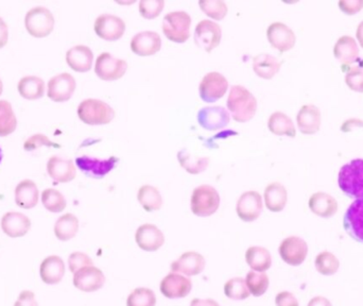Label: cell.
Instances as JSON below:
<instances>
[{
  "mask_svg": "<svg viewBox=\"0 0 363 306\" xmlns=\"http://www.w3.org/2000/svg\"><path fill=\"white\" fill-rule=\"evenodd\" d=\"M1 229L11 239H18L30 231L31 221L22 213L9 212L4 215L1 219Z\"/></svg>",
  "mask_w": 363,
  "mask_h": 306,
  "instance_id": "603a6c76",
  "label": "cell"
},
{
  "mask_svg": "<svg viewBox=\"0 0 363 306\" xmlns=\"http://www.w3.org/2000/svg\"><path fill=\"white\" fill-rule=\"evenodd\" d=\"M190 306H220V304L213 299H194Z\"/></svg>",
  "mask_w": 363,
  "mask_h": 306,
  "instance_id": "9f6ffc18",
  "label": "cell"
},
{
  "mask_svg": "<svg viewBox=\"0 0 363 306\" xmlns=\"http://www.w3.org/2000/svg\"><path fill=\"white\" fill-rule=\"evenodd\" d=\"M178 160L180 166L190 175H199L203 173L209 165V158L194 156L187 149L178 151Z\"/></svg>",
  "mask_w": 363,
  "mask_h": 306,
  "instance_id": "d590c367",
  "label": "cell"
},
{
  "mask_svg": "<svg viewBox=\"0 0 363 306\" xmlns=\"http://www.w3.org/2000/svg\"><path fill=\"white\" fill-rule=\"evenodd\" d=\"M76 86L74 76L68 72H63L49 80L47 96L55 102H65L72 98Z\"/></svg>",
  "mask_w": 363,
  "mask_h": 306,
  "instance_id": "9a60e30c",
  "label": "cell"
},
{
  "mask_svg": "<svg viewBox=\"0 0 363 306\" xmlns=\"http://www.w3.org/2000/svg\"><path fill=\"white\" fill-rule=\"evenodd\" d=\"M94 29L96 34L103 40L114 42L121 39L124 34L126 24L118 16L103 14L95 20Z\"/></svg>",
  "mask_w": 363,
  "mask_h": 306,
  "instance_id": "7c38bea8",
  "label": "cell"
},
{
  "mask_svg": "<svg viewBox=\"0 0 363 306\" xmlns=\"http://www.w3.org/2000/svg\"><path fill=\"white\" fill-rule=\"evenodd\" d=\"M308 206L313 214L322 218L335 216L339 208L337 200L333 196L323 192L313 194L309 199Z\"/></svg>",
  "mask_w": 363,
  "mask_h": 306,
  "instance_id": "83f0119b",
  "label": "cell"
},
{
  "mask_svg": "<svg viewBox=\"0 0 363 306\" xmlns=\"http://www.w3.org/2000/svg\"><path fill=\"white\" fill-rule=\"evenodd\" d=\"M357 40H358L359 44L363 48V22L359 24L358 28H357L356 32Z\"/></svg>",
  "mask_w": 363,
  "mask_h": 306,
  "instance_id": "680465c9",
  "label": "cell"
},
{
  "mask_svg": "<svg viewBox=\"0 0 363 306\" xmlns=\"http://www.w3.org/2000/svg\"><path fill=\"white\" fill-rule=\"evenodd\" d=\"M93 264L94 262H93L92 258L83 252H74L68 258V266H70V272L74 274L84 267L93 266Z\"/></svg>",
  "mask_w": 363,
  "mask_h": 306,
  "instance_id": "c3c4849f",
  "label": "cell"
},
{
  "mask_svg": "<svg viewBox=\"0 0 363 306\" xmlns=\"http://www.w3.org/2000/svg\"><path fill=\"white\" fill-rule=\"evenodd\" d=\"M157 297L154 291L146 287L135 288L126 299V306H155Z\"/></svg>",
  "mask_w": 363,
  "mask_h": 306,
  "instance_id": "7bdbcfd3",
  "label": "cell"
},
{
  "mask_svg": "<svg viewBox=\"0 0 363 306\" xmlns=\"http://www.w3.org/2000/svg\"><path fill=\"white\" fill-rule=\"evenodd\" d=\"M192 213L199 217H209L217 212L220 206V196L211 185L194 188L190 201Z\"/></svg>",
  "mask_w": 363,
  "mask_h": 306,
  "instance_id": "5b68a950",
  "label": "cell"
},
{
  "mask_svg": "<svg viewBox=\"0 0 363 306\" xmlns=\"http://www.w3.org/2000/svg\"><path fill=\"white\" fill-rule=\"evenodd\" d=\"M321 121H322L321 111L313 105H303L296 117L298 129L306 135L317 133L320 130Z\"/></svg>",
  "mask_w": 363,
  "mask_h": 306,
  "instance_id": "cb8c5ba5",
  "label": "cell"
},
{
  "mask_svg": "<svg viewBox=\"0 0 363 306\" xmlns=\"http://www.w3.org/2000/svg\"><path fill=\"white\" fill-rule=\"evenodd\" d=\"M338 6L342 12L348 15H352L363 9V0H341Z\"/></svg>",
  "mask_w": 363,
  "mask_h": 306,
  "instance_id": "f907efd6",
  "label": "cell"
},
{
  "mask_svg": "<svg viewBox=\"0 0 363 306\" xmlns=\"http://www.w3.org/2000/svg\"><path fill=\"white\" fill-rule=\"evenodd\" d=\"M138 200L146 212L151 213L161 210L163 206V198L159 190L154 186L143 185L138 189Z\"/></svg>",
  "mask_w": 363,
  "mask_h": 306,
  "instance_id": "8d00e7d4",
  "label": "cell"
},
{
  "mask_svg": "<svg viewBox=\"0 0 363 306\" xmlns=\"http://www.w3.org/2000/svg\"><path fill=\"white\" fill-rule=\"evenodd\" d=\"M358 125H363V121H360V119H350V121H345V123L342 125L341 131L345 132V133L346 132H350L352 128Z\"/></svg>",
  "mask_w": 363,
  "mask_h": 306,
  "instance_id": "6f0895ef",
  "label": "cell"
},
{
  "mask_svg": "<svg viewBox=\"0 0 363 306\" xmlns=\"http://www.w3.org/2000/svg\"><path fill=\"white\" fill-rule=\"evenodd\" d=\"M199 6L213 20H222L227 14V6L222 0H200Z\"/></svg>",
  "mask_w": 363,
  "mask_h": 306,
  "instance_id": "f6af8a7d",
  "label": "cell"
},
{
  "mask_svg": "<svg viewBox=\"0 0 363 306\" xmlns=\"http://www.w3.org/2000/svg\"><path fill=\"white\" fill-rule=\"evenodd\" d=\"M18 127V119L12 109L11 103L7 100H0V136L10 135Z\"/></svg>",
  "mask_w": 363,
  "mask_h": 306,
  "instance_id": "f35d334b",
  "label": "cell"
},
{
  "mask_svg": "<svg viewBox=\"0 0 363 306\" xmlns=\"http://www.w3.org/2000/svg\"><path fill=\"white\" fill-rule=\"evenodd\" d=\"M334 55L344 65L355 63L359 58V47L354 37L343 35L334 47Z\"/></svg>",
  "mask_w": 363,
  "mask_h": 306,
  "instance_id": "f546056e",
  "label": "cell"
},
{
  "mask_svg": "<svg viewBox=\"0 0 363 306\" xmlns=\"http://www.w3.org/2000/svg\"><path fill=\"white\" fill-rule=\"evenodd\" d=\"M227 88L229 82L225 76L220 72H211L205 74L199 86V92L203 101L211 103L221 99Z\"/></svg>",
  "mask_w": 363,
  "mask_h": 306,
  "instance_id": "ba28073f",
  "label": "cell"
},
{
  "mask_svg": "<svg viewBox=\"0 0 363 306\" xmlns=\"http://www.w3.org/2000/svg\"><path fill=\"white\" fill-rule=\"evenodd\" d=\"M25 26L29 34L32 36L39 39L46 37L55 28V18L46 8H33L25 18Z\"/></svg>",
  "mask_w": 363,
  "mask_h": 306,
  "instance_id": "8992f818",
  "label": "cell"
},
{
  "mask_svg": "<svg viewBox=\"0 0 363 306\" xmlns=\"http://www.w3.org/2000/svg\"><path fill=\"white\" fill-rule=\"evenodd\" d=\"M343 227L354 241L363 244V199L355 200L346 210Z\"/></svg>",
  "mask_w": 363,
  "mask_h": 306,
  "instance_id": "d6986e66",
  "label": "cell"
},
{
  "mask_svg": "<svg viewBox=\"0 0 363 306\" xmlns=\"http://www.w3.org/2000/svg\"><path fill=\"white\" fill-rule=\"evenodd\" d=\"M18 90L22 98L35 100L45 94V82L39 76H24L18 84Z\"/></svg>",
  "mask_w": 363,
  "mask_h": 306,
  "instance_id": "e575fe53",
  "label": "cell"
},
{
  "mask_svg": "<svg viewBox=\"0 0 363 306\" xmlns=\"http://www.w3.org/2000/svg\"><path fill=\"white\" fill-rule=\"evenodd\" d=\"M282 260L289 266H301L308 255V245L298 237H289L282 241L279 247Z\"/></svg>",
  "mask_w": 363,
  "mask_h": 306,
  "instance_id": "9c48e42d",
  "label": "cell"
},
{
  "mask_svg": "<svg viewBox=\"0 0 363 306\" xmlns=\"http://www.w3.org/2000/svg\"><path fill=\"white\" fill-rule=\"evenodd\" d=\"M94 61L92 49L84 45L72 47L66 53V62L74 72H86L91 70Z\"/></svg>",
  "mask_w": 363,
  "mask_h": 306,
  "instance_id": "4316f807",
  "label": "cell"
},
{
  "mask_svg": "<svg viewBox=\"0 0 363 306\" xmlns=\"http://www.w3.org/2000/svg\"><path fill=\"white\" fill-rule=\"evenodd\" d=\"M222 30L211 20H201L194 30V42L206 53H211L221 42Z\"/></svg>",
  "mask_w": 363,
  "mask_h": 306,
  "instance_id": "30bf717a",
  "label": "cell"
},
{
  "mask_svg": "<svg viewBox=\"0 0 363 306\" xmlns=\"http://www.w3.org/2000/svg\"><path fill=\"white\" fill-rule=\"evenodd\" d=\"M227 109L237 123H248L255 117L257 100L254 95L242 86H234L227 98Z\"/></svg>",
  "mask_w": 363,
  "mask_h": 306,
  "instance_id": "6da1fadb",
  "label": "cell"
},
{
  "mask_svg": "<svg viewBox=\"0 0 363 306\" xmlns=\"http://www.w3.org/2000/svg\"><path fill=\"white\" fill-rule=\"evenodd\" d=\"M119 159L115 157H111L107 160H99L96 158H91V157L83 156L77 159V166L87 177L93 178V179H103L107 173H111L113 168H115Z\"/></svg>",
  "mask_w": 363,
  "mask_h": 306,
  "instance_id": "8fae6325",
  "label": "cell"
},
{
  "mask_svg": "<svg viewBox=\"0 0 363 306\" xmlns=\"http://www.w3.org/2000/svg\"><path fill=\"white\" fill-rule=\"evenodd\" d=\"M65 274V264L58 255H51L41 262L39 276L44 283L49 285L59 284Z\"/></svg>",
  "mask_w": 363,
  "mask_h": 306,
  "instance_id": "d4e9b609",
  "label": "cell"
},
{
  "mask_svg": "<svg viewBox=\"0 0 363 306\" xmlns=\"http://www.w3.org/2000/svg\"><path fill=\"white\" fill-rule=\"evenodd\" d=\"M192 18L184 11L170 12L164 18L163 32L168 40L183 44L190 37Z\"/></svg>",
  "mask_w": 363,
  "mask_h": 306,
  "instance_id": "277c9868",
  "label": "cell"
},
{
  "mask_svg": "<svg viewBox=\"0 0 363 306\" xmlns=\"http://www.w3.org/2000/svg\"><path fill=\"white\" fill-rule=\"evenodd\" d=\"M263 198L257 192H246L238 199L236 212L244 222H253L263 212Z\"/></svg>",
  "mask_w": 363,
  "mask_h": 306,
  "instance_id": "ffe728a7",
  "label": "cell"
},
{
  "mask_svg": "<svg viewBox=\"0 0 363 306\" xmlns=\"http://www.w3.org/2000/svg\"><path fill=\"white\" fill-rule=\"evenodd\" d=\"M165 7L164 0H142L140 3V13L146 20H154Z\"/></svg>",
  "mask_w": 363,
  "mask_h": 306,
  "instance_id": "bcb514c9",
  "label": "cell"
},
{
  "mask_svg": "<svg viewBox=\"0 0 363 306\" xmlns=\"http://www.w3.org/2000/svg\"><path fill=\"white\" fill-rule=\"evenodd\" d=\"M161 48V39L154 31H144L133 36L131 49L140 57H149L159 53Z\"/></svg>",
  "mask_w": 363,
  "mask_h": 306,
  "instance_id": "7402d4cb",
  "label": "cell"
},
{
  "mask_svg": "<svg viewBox=\"0 0 363 306\" xmlns=\"http://www.w3.org/2000/svg\"><path fill=\"white\" fill-rule=\"evenodd\" d=\"M78 117L86 125H107L115 117V111L105 101L85 99L79 105Z\"/></svg>",
  "mask_w": 363,
  "mask_h": 306,
  "instance_id": "3957f363",
  "label": "cell"
},
{
  "mask_svg": "<svg viewBox=\"0 0 363 306\" xmlns=\"http://www.w3.org/2000/svg\"><path fill=\"white\" fill-rule=\"evenodd\" d=\"M135 241L144 251L155 252L165 244V235L157 225L145 223L136 231Z\"/></svg>",
  "mask_w": 363,
  "mask_h": 306,
  "instance_id": "44dd1931",
  "label": "cell"
},
{
  "mask_svg": "<svg viewBox=\"0 0 363 306\" xmlns=\"http://www.w3.org/2000/svg\"><path fill=\"white\" fill-rule=\"evenodd\" d=\"M246 286L251 295L260 297L267 293L269 288V277L265 272H250L246 277Z\"/></svg>",
  "mask_w": 363,
  "mask_h": 306,
  "instance_id": "60d3db41",
  "label": "cell"
},
{
  "mask_svg": "<svg viewBox=\"0 0 363 306\" xmlns=\"http://www.w3.org/2000/svg\"><path fill=\"white\" fill-rule=\"evenodd\" d=\"M265 204L272 213H279L286 208L288 201V193L285 186L279 182H273L265 187Z\"/></svg>",
  "mask_w": 363,
  "mask_h": 306,
  "instance_id": "f1b7e54d",
  "label": "cell"
},
{
  "mask_svg": "<svg viewBox=\"0 0 363 306\" xmlns=\"http://www.w3.org/2000/svg\"><path fill=\"white\" fill-rule=\"evenodd\" d=\"M315 270L322 276L331 277L337 274L340 268V260L331 252L324 251L317 254L315 260Z\"/></svg>",
  "mask_w": 363,
  "mask_h": 306,
  "instance_id": "ab89813d",
  "label": "cell"
},
{
  "mask_svg": "<svg viewBox=\"0 0 363 306\" xmlns=\"http://www.w3.org/2000/svg\"><path fill=\"white\" fill-rule=\"evenodd\" d=\"M4 91V84L3 81H1V79H0V95L3 94Z\"/></svg>",
  "mask_w": 363,
  "mask_h": 306,
  "instance_id": "91938a15",
  "label": "cell"
},
{
  "mask_svg": "<svg viewBox=\"0 0 363 306\" xmlns=\"http://www.w3.org/2000/svg\"><path fill=\"white\" fill-rule=\"evenodd\" d=\"M277 306H300L296 295L289 291H281L275 298Z\"/></svg>",
  "mask_w": 363,
  "mask_h": 306,
  "instance_id": "816d5d0a",
  "label": "cell"
},
{
  "mask_svg": "<svg viewBox=\"0 0 363 306\" xmlns=\"http://www.w3.org/2000/svg\"><path fill=\"white\" fill-rule=\"evenodd\" d=\"M340 189L352 199H363V160L350 161L338 175Z\"/></svg>",
  "mask_w": 363,
  "mask_h": 306,
  "instance_id": "7a4b0ae2",
  "label": "cell"
},
{
  "mask_svg": "<svg viewBox=\"0 0 363 306\" xmlns=\"http://www.w3.org/2000/svg\"><path fill=\"white\" fill-rule=\"evenodd\" d=\"M192 289V282L190 279L176 272H171L166 276L159 285L161 295H165L168 299H180V298L187 297Z\"/></svg>",
  "mask_w": 363,
  "mask_h": 306,
  "instance_id": "4fadbf2b",
  "label": "cell"
},
{
  "mask_svg": "<svg viewBox=\"0 0 363 306\" xmlns=\"http://www.w3.org/2000/svg\"><path fill=\"white\" fill-rule=\"evenodd\" d=\"M3 150L0 148V163H1V160H3Z\"/></svg>",
  "mask_w": 363,
  "mask_h": 306,
  "instance_id": "94428289",
  "label": "cell"
},
{
  "mask_svg": "<svg viewBox=\"0 0 363 306\" xmlns=\"http://www.w3.org/2000/svg\"><path fill=\"white\" fill-rule=\"evenodd\" d=\"M39 193L37 184L31 180H24L15 188V202L20 208L25 210L37 206Z\"/></svg>",
  "mask_w": 363,
  "mask_h": 306,
  "instance_id": "4dcf8cb0",
  "label": "cell"
},
{
  "mask_svg": "<svg viewBox=\"0 0 363 306\" xmlns=\"http://www.w3.org/2000/svg\"><path fill=\"white\" fill-rule=\"evenodd\" d=\"M128 70V63L124 60L117 59L111 53H103L97 58L95 72L101 80L115 81L121 79Z\"/></svg>",
  "mask_w": 363,
  "mask_h": 306,
  "instance_id": "52a82bcc",
  "label": "cell"
},
{
  "mask_svg": "<svg viewBox=\"0 0 363 306\" xmlns=\"http://www.w3.org/2000/svg\"><path fill=\"white\" fill-rule=\"evenodd\" d=\"M199 125L209 131L224 129L231 121L229 112L222 107H205L198 112Z\"/></svg>",
  "mask_w": 363,
  "mask_h": 306,
  "instance_id": "ac0fdd59",
  "label": "cell"
},
{
  "mask_svg": "<svg viewBox=\"0 0 363 306\" xmlns=\"http://www.w3.org/2000/svg\"><path fill=\"white\" fill-rule=\"evenodd\" d=\"M224 293L231 300H246L250 297V291L246 286V280L242 278H233L224 285Z\"/></svg>",
  "mask_w": 363,
  "mask_h": 306,
  "instance_id": "ee69618b",
  "label": "cell"
},
{
  "mask_svg": "<svg viewBox=\"0 0 363 306\" xmlns=\"http://www.w3.org/2000/svg\"><path fill=\"white\" fill-rule=\"evenodd\" d=\"M307 306H333V304L327 298L317 295V297L312 298Z\"/></svg>",
  "mask_w": 363,
  "mask_h": 306,
  "instance_id": "11a10c76",
  "label": "cell"
},
{
  "mask_svg": "<svg viewBox=\"0 0 363 306\" xmlns=\"http://www.w3.org/2000/svg\"><path fill=\"white\" fill-rule=\"evenodd\" d=\"M246 262L253 272H265L271 268V253L265 248L253 246L246 250Z\"/></svg>",
  "mask_w": 363,
  "mask_h": 306,
  "instance_id": "d6a6232c",
  "label": "cell"
},
{
  "mask_svg": "<svg viewBox=\"0 0 363 306\" xmlns=\"http://www.w3.org/2000/svg\"><path fill=\"white\" fill-rule=\"evenodd\" d=\"M268 128L275 135H286L292 138L296 135L293 121L283 112L279 111L272 114L268 121Z\"/></svg>",
  "mask_w": 363,
  "mask_h": 306,
  "instance_id": "836d02e7",
  "label": "cell"
},
{
  "mask_svg": "<svg viewBox=\"0 0 363 306\" xmlns=\"http://www.w3.org/2000/svg\"><path fill=\"white\" fill-rule=\"evenodd\" d=\"M41 146L53 147V148H60V145L51 142L46 135L44 134H35L31 136L25 142L24 149L26 151H33Z\"/></svg>",
  "mask_w": 363,
  "mask_h": 306,
  "instance_id": "681fc988",
  "label": "cell"
},
{
  "mask_svg": "<svg viewBox=\"0 0 363 306\" xmlns=\"http://www.w3.org/2000/svg\"><path fill=\"white\" fill-rule=\"evenodd\" d=\"M105 284V274L95 266L84 267L74 274V287L84 293H94L103 288Z\"/></svg>",
  "mask_w": 363,
  "mask_h": 306,
  "instance_id": "2e32d148",
  "label": "cell"
},
{
  "mask_svg": "<svg viewBox=\"0 0 363 306\" xmlns=\"http://www.w3.org/2000/svg\"><path fill=\"white\" fill-rule=\"evenodd\" d=\"M268 41L279 53L291 51L296 45V37L293 30L283 22H273L267 30Z\"/></svg>",
  "mask_w": 363,
  "mask_h": 306,
  "instance_id": "5bb4252c",
  "label": "cell"
},
{
  "mask_svg": "<svg viewBox=\"0 0 363 306\" xmlns=\"http://www.w3.org/2000/svg\"><path fill=\"white\" fill-rule=\"evenodd\" d=\"M345 84L350 90L363 93V67H350L345 76Z\"/></svg>",
  "mask_w": 363,
  "mask_h": 306,
  "instance_id": "7dc6e473",
  "label": "cell"
},
{
  "mask_svg": "<svg viewBox=\"0 0 363 306\" xmlns=\"http://www.w3.org/2000/svg\"><path fill=\"white\" fill-rule=\"evenodd\" d=\"M282 62L269 53H260L253 59V69L261 79L270 80L281 70Z\"/></svg>",
  "mask_w": 363,
  "mask_h": 306,
  "instance_id": "1f68e13d",
  "label": "cell"
},
{
  "mask_svg": "<svg viewBox=\"0 0 363 306\" xmlns=\"http://www.w3.org/2000/svg\"><path fill=\"white\" fill-rule=\"evenodd\" d=\"M9 40V29L5 20L0 18V48H3L7 45Z\"/></svg>",
  "mask_w": 363,
  "mask_h": 306,
  "instance_id": "db71d44e",
  "label": "cell"
},
{
  "mask_svg": "<svg viewBox=\"0 0 363 306\" xmlns=\"http://www.w3.org/2000/svg\"><path fill=\"white\" fill-rule=\"evenodd\" d=\"M79 231V220L74 215L65 214L58 219L55 225V234L59 241H67L74 239Z\"/></svg>",
  "mask_w": 363,
  "mask_h": 306,
  "instance_id": "74e56055",
  "label": "cell"
},
{
  "mask_svg": "<svg viewBox=\"0 0 363 306\" xmlns=\"http://www.w3.org/2000/svg\"><path fill=\"white\" fill-rule=\"evenodd\" d=\"M41 202L47 211L51 213H61L66 208V199L59 190L48 188L41 193Z\"/></svg>",
  "mask_w": 363,
  "mask_h": 306,
  "instance_id": "b9f144b4",
  "label": "cell"
},
{
  "mask_svg": "<svg viewBox=\"0 0 363 306\" xmlns=\"http://www.w3.org/2000/svg\"><path fill=\"white\" fill-rule=\"evenodd\" d=\"M47 173L58 183H68L76 178L77 171L74 162L53 157L47 163Z\"/></svg>",
  "mask_w": 363,
  "mask_h": 306,
  "instance_id": "484cf974",
  "label": "cell"
},
{
  "mask_svg": "<svg viewBox=\"0 0 363 306\" xmlns=\"http://www.w3.org/2000/svg\"><path fill=\"white\" fill-rule=\"evenodd\" d=\"M204 256L198 252L190 251L182 254L178 260H174L170 270L176 274H184L186 277H194L202 274L205 270Z\"/></svg>",
  "mask_w": 363,
  "mask_h": 306,
  "instance_id": "e0dca14e",
  "label": "cell"
},
{
  "mask_svg": "<svg viewBox=\"0 0 363 306\" xmlns=\"http://www.w3.org/2000/svg\"><path fill=\"white\" fill-rule=\"evenodd\" d=\"M14 306H39L35 300L34 293L30 291H24L18 295V301L14 303Z\"/></svg>",
  "mask_w": 363,
  "mask_h": 306,
  "instance_id": "f5cc1de1",
  "label": "cell"
}]
</instances>
